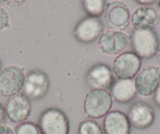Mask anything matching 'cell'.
<instances>
[{
  "label": "cell",
  "instance_id": "6da1fadb",
  "mask_svg": "<svg viewBox=\"0 0 160 134\" xmlns=\"http://www.w3.org/2000/svg\"><path fill=\"white\" fill-rule=\"evenodd\" d=\"M83 106L89 118H101L107 115L112 108V95L106 89L93 88L86 95Z\"/></svg>",
  "mask_w": 160,
  "mask_h": 134
},
{
  "label": "cell",
  "instance_id": "7a4b0ae2",
  "mask_svg": "<svg viewBox=\"0 0 160 134\" xmlns=\"http://www.w3.org/2000/svg\"><path fill=\"white\" fill-rule=\"evenodd\" d=\"M130 42L127 33L121 31L108 30L102 32L98 39L97 46L104 55L115 56L123 53Z\"/></svg>",
  "mask_w": 160,
  "mask_h": 134
},
{
  "label": "cell",
  "instance_id": "3957f363",
  "mask_svg": "<svg viewBox=\"0 0 160 134\" xmlns=\"http://www.w3.org/2000/svg\"><path fill=\"white\" fill-rule=\"evenodd\" d=\"M23 69L18 66H8L0 71V95L11 97L18 94L25 82Z\"/></svg>",
  "mask_w": 160,
  "mask_h": 134
},
{
  "label": "cell",
  "instance_id": "277c9868",
  "mask_svg": "<svg viewBox=\"0 0 160 134\" xmlns=\"http://www.w3.org/2000/svg\"><path fill=\"white\" fill-rule=\"evenodd\" d=\"M141 61L134 52L126 51L115 58L112 73L118 80H132L141 70Z\"/></svg>",
  "mask_w": 160,
  "mask_h": 134
},
{
  "label": "cell",
  "instance_id": "5b68a950",
  "mask_svg": "<svg viewBox=\"0 0 160 134\" xmlns=\"http://www.w3.org/2000/svg\"><path fill=\"white\" fill-rule=\"evenodd\" d=\"M39 129L42 134H68L69 123L66 115L58 109H48L41 115Z\"/></svg>",
  "mask_w": 160,
  "mask_h": 134
},
{
  "label": "cell",
  "instance_id": "8992f818",
  "mask_svg": "<svg viewBox=\"0 0 160 134\" xmlns=\"http://www.w3.org/2000/svg\"><path fill=\"white\" fill-rule=\"evenodd\" d=\"M137 93L143 97L154 95L160 84V70L154 66L141 69L134 80Z\"/></svg>",
  "mask_w": 160,
  "mask_h": 134
},
{
  "label": "cell",
  "instance_id": "52a82bcc",
  "mask_svg": "<svg viewBox=\"0 0 160 134\" xmlns=\"http://www.w3.org/2000/svg\"><path fill=\"white\" fill-rule=\"evenodd\" d=\"M132 45L134 53L138 57L151 58L158 52L159 42L154 31H134Z\"/></svg>",
  "mask_w": 160,
  "mask_h": 134
},
{
  "label": "cell",
  "instance_id": "ba28073f",
  "mask_svg": "<svg viewBox=\"0 0 160 134\" xmlns=\"http://www.w3.org/2000/svg\"><path fill=\"white\" fill-rule=\"evenodd\" d=\"M104 18L106 25L109 29L122 32L130 24V10L125 4L121 2L110 3L106 6Z\"/></svg>",
  "mask_w": 160,
  "mask_h": 134
},
{
  "label": "cell",
  "instance_id": "9c48e42d",
  "mask_svg": "<svg viewBox=\"0 0 160 134\" xmlns=\"http://www.w3.org/2000/svg\"><path fill=\"white\" fill-rule=\"evenodd\" d=\"M6 115L13 123H22L32 111L31 100L24 93H18L8 99L6 104Z\"/></svg>",
  "mask_w": 160,
  "mask_h": 134
},
{
  "label": "cell",
  "instance_id": "30bf717a",
  "mask_svg": "<svg viewBox=\"0 0 160 134\" xmlns=\"http://www.w3.org/2000/svg\"><path fill=\"white\" fill-rule=\"evenodd\" d=\"M159 17L155 9L147 6L137 7L130 15V23L135 31H153Z\"/></svg>",
  "mask_w": 160,
  "mask_h": 134
},
{
  "label": "cell",
  "instance_id": "8fae6325",
  "mask_svg": "<svg viewBox=\"0 0 160 134\" xmlns=\"http://www.w3.org/2000/svg\"><path fill=\"white\" fill-rule=\"evenodd\" d=\"M50 81L47 75L41 71L29 73L24 84V94L29 99H39L48 92Z\"/></svg>",
  "mask_w": 160,
  "mask_h": 134
},
{
  "label": "cell",
  "instance_id": "7c38bea8",
  "mask_svg": "<svg viewBox=\"0 0 160 134\" xmlns=\"http://www.w3.org/2000/svg\"><path fill=\"white\" fill-rule=\"evenodd\" d=\"M102 29V23L99 18L87 17L77 24L73 34L80 42L91 43L99 38Z\"/></svg>",
  "mask_w": 160,
  "mask_h": 134
},
{
  "label": "cell",
  "instance_id": "4fadbf2b",
  "mask_svg": "<svg viewBox=\"0 0 160 134\" xmlns=\"http://www.w3.org/2000/svg\"><path fill=\"white\" fill-rule=\"evenodd\" d=\"M128 119L130 125L138 129L150 127L155 121V112L149 104L138 102L133 104L128 112Z\"/></svg>",
  "mask_w": 160,
  "mask_h": 134
},
{
  "label": "cell",
  "instance_id": "5bb4252c",
  "mask_svg": "<svg viewBox=\"0 0 160 134\" xmlns=\"http://www.w3.org/2000/svg\"><path fill=\"white\" fill-rule=\"evenodd\" d=\"M105 134H130L128 117L120 110H112L105 116L103 122Z\"/></svg>",
  "mask_w": 160,
  "mask_h": 134
},
{
  "label": "cell",
  "instance_id": "9a60e30c",
  "mask_svg": "<svg viewBox=\"0 0 160 134\" xmlns=\"http://www.w3.org/2000/svg\"><path fill=\"white\" fill-rule=\"evenodd\" d=\"M87 82L93 88H108L113 83L112 70L107 65H96L87 73Z\"/></svg>",
  "mask_w": 160,
  "mask_h": 134
},
{
  "label": "cell",
  "instance_id": "2e32d148",
  "mask_svg": "<svg viewBox=\"0 0 160 134\" xmlns=\"http://www.w3.org/2000/svg\"><path fill=\"white\" fill-rule=\"evenodd\" d=\"M111 89L113 99L120 104L130 102L138 94L133 80H118L112 84Z\"/></svg>",
  "mask_w": 160,
  "mask_h": 134
},
{
  "label": "cell",
  "instance_id": "e0dca14e",
  "mask_svg": "<svg viewBox=\"0 0 160 134\" xmlns=\"http://www.w3.org/2000/svg\"><path fill=\"white\" fill-rule=\"evenodd\" d=\"M83 7L90 17L98 18L104 13L105 2L103 0H86L83 1Z\"/></svg>",
  "mask_w": 160,
  "mask_h": 134
},
{
  "label": "cell",
  "instance_id": "ac0fdd59",
  "mask_svg": "<svg viewBox=\"0 0 160 134\" xmlns=\"http://www.w3.org/2000/svg\"><path fill=\"white\" fill-rule=\"evenodd\" d=\"M78 134H103L101 126L92 120L83 121L78 126Z\"/></svg>",
  "mask_w": 160,
  "mask_h": 134
},
{
  "label": "cell",
  "instance_id": "d6986e66",
  "mask_svg": "<svg viewBox=\"0 0 160 134\" xmlns=\"http://www.w3.org/2000/svg\"><path fill=\"white\" fill-rule=\"evenodd\" d=\"M14 134H42L39 127L31 121L20 123L15 128Z\"/></svg>",
  "mask_w": 160,
  "mask_h": 134
},
{
  "label": "cell",
  "instance_id": "ffe728a7",
  "mask_svg": "<svg viewBox=\"0 0 160 134\" xmlns=\"http://www.w3.org/2000/svg\"><path fill=\"white\" fill-rule=\"evenodd\" d=\"M9 25V15L5 9L0 7V31L5 29Z\"/></svg>",
  "mask_w": 160,
  "mask_h": 134
},
{
  "label": "cell",
  "instance_id": "44dd1931",
  "mask_svg": "<svg viewBox=\"0 0 160 134\" xmlns=\"http://www.w3.org/2000/svg\"><path fill=\"white\" fill-rule=\"evenodd\" d=\"M0 134H14L13 129L7 125H0Z\"/></svg>",
  "mask_w": 160,
  "mask_h": 134
},
{
  "label": "cell",
  "instance_id": "7402d4cb",
  "mask_svg": "<svg viewBox=\"0 0 160 134\" xmlns=\"http://www.w3.org/2000/svg\"><path fill=\"white\" fill-rule=\"evenodd\" d=\"M154 101L158 107H160V84L154 94Z\"/></svg>",
  "mask_w": 160,
  "mask_h": 134
},
{
  "label": "cell",
  "instance_id": "603a6c76",
  "mask_svg": "<svg viewBox=\"0 0 160 134\" xmlns=\"http://www.w3.org/2000/svg\"><path fill=\"white\" fill-rule=\"evenodd\" d=\"M4 3H5L7 6H9V7H17L22 5L24 3V1H4Z\"/></svg>",
  "mask_w": 160,
  "mask_h": 134
},
{
  "label": "cell",
  "instance_id": "cb8c5ba5",
  "mask_svg": "<svg viewBox=\"0 0 160 134\" xmlns=\"http://www.w3.org/2000/svg\"><path fill=\"white\" fill-rule=\"evenodd\" d=\"M6 110L4 107L0 104V125H2V123L5 121L6 120Z\"/></svg>",
  "mask_w": 160,
  "mask_h": 134
},
{
  "label": "cell",
  "instance_id": "d4e9b609",
  "mask_svg": "<svg viewBox=\"0 0 160 134\" xmlns=\"http://www.w3.org/2000/svg\"><path fill=\"white\" fill-rule=\"evenodd\" d=\"M138 3H141L144 6H147L148 5H152V4L155 3L156 1H154V0H143V1H137Z\"/></svg>",
  "mask_w": 160,
  "mask_h": 134
},
{
  "label": "cell",
  "instance_id": "484cf974",
  "mask_svg": "<svg viewBox=\"0 0 160 134\" xmlns=\"http://www.w3.org/2000/svg\"><path fill=\"white\" fill-rule=\"evenodd\" d=\"M158 65H159V66H160V51L158 55Z\"/></svg>",
  "mask_w": 160,
  "mask_h": 134
},
{
  "label": "cell",
  "instance_id": "4316f807",
  "mask_svg": "<svg viewBox=\"0 0 160 134\" xmlns=\"http://www.w3.org/2000/svg\"><path fill=\"white\" fill-rule=\"evenodd\" d=\"M1 67H2V62H1V60H0V71H1Z\"/></svg>",
  "mask_w": 160,
  "mask_h": 134
}]
</instances>
